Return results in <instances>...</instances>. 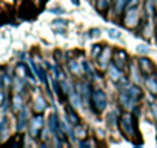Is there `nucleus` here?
<instances>
[{
  "label": "nucleus",
  "mask_w": 157,
  "mask_h": 148,
  "mask_svg": "<svg viewBox=\"0 0 157 148\" xmlns=\"http://www.w3.org/2000/svg\"><path fill=\"white\" fill-rule=\"evenodd\" d=\"M91 102H93V108H94V113L100 114L106 110V105H108V97H106V93L100 88H96L93 93H91Z\"/></svg>",
  "instance_id": "nucleus-1"
},
{
  "label": "nucleus",
  "mask_w": 157,
  "mask_h": 148,
  "mask_svg": "<svg viewBox=\"0 0 157 148\" xmlns=\"http://www.w3.org/2000/svg\"><path fill=\"white\" fill-rule=\"evenodd\" d=\"M134 123H136V122H134V119H132L131 114H123V116L120 117V127H122V131H123V134H125L126 137H129V139H132L134 134L137 133Z\"/></svg>",
  "instance_id": "nucleus-2"
},
{
  "label": "nucleus",
  "mask_w": 157,
  "mask_h": 148,
  "mask_svg": "<svg viewBox=\"0 0 157 148\" xmlns=\"http://www.w3.org/2000/svg\"><path fill=\"white\" fill-rule=\"evenodd\" d=\"M139 23V10L137 6H129L128 13L125 14V25L128 28H134Z\"/></svg>",
  "instance_id": "nucleus-3"
},
{
  "label": "nucleus",
  "mask_w": 157,
  "mask_h": 148,
  "mask_svg": "<svg viewBox=\"0 0 157 148\" xmlns=\"http://www.w3.org/2000/svg\"><path fill=\"white\" fill-rule=\"evenodd\" d=\"M42 128H43V117H42V114H37L36 117H33V120H31V123H29L31 136H33V137H39Z\"/></svg>",
  "instance_id": "nucleus-4"
},
{
  "label": "nucleus",
  "mask_w": 157,
  "mask_h": 148,
  "mask_svg": "<svg viewBox=\"0 0 157 148\" xmlns=\"http://www.w3.org/2000/svg\"><path fill=\"white\" fill-rule=\"evenodd\" d=\"M139 65H140L142 72H143V74H146V76H149V74H152V72H154V65H152V62H151L149 59H140Z\"/></svg>",
  "instance_id": "nucleus-5"
},
{
  "label": "nucleus",
  "mask_w": 157,
  "mask_h": 148,
  "mask_svg": "<svg viewBox=\"0 0 157 148\" xmlns=\"http://www.w3.org/2000/svg\"><path fill=\"white\" fill-rule=\"evenodd\" d=\"M155 13V0H146L145 2V16L148 19H152Z\"/></svg>",
  "instance_id": "nucleus-6"
},
{
  "label": "nucleus",
  "mask_w": 157,
  "mask_h": 148,
  "mask_svg": "<svg viewBox=\"0 0 157 148\" xmlns=\"http://www.w3.org/2000/svg\"><path fill=\"white\" fill-rule=\"evenodd\" d=\"M146 87H148V90H149L152 94H157V77L149 74V76L146 77Z\"/></svg>",
  "instance_id": "nucleus-7"
},
{
  "label": "nucleus",
  "mask_w": 157,
  "mask_h": 148,
  "mask_svg": "<svg viewBox=\"0 0 157 148\" xmlns=\"http://www.w3.org/2000/svg\"><path fill=\"white\" fill-rule=\"evenodd\" d=\"M49 128H51V131L56 133V134L60 131V127H59V123H57V114H51V116H49Z\"/></svg>",
  "instance_id": "nucleus-8"
},
{
  "label": "nucleus",
  "mask_w": 157,
  "mask_h": 148,
  "mask_svg": "<svg viewBox=\"0 0 157 148\" xmlns=\"http://www.w3.org/2000/svg\"><path fill=\"white\" fill-rule=\"evenodd\" d=\"M128 2H129V0H116V6H114L116 14H120L125 10V6L128 5Z\"/></svg>",
  "instance_id": "nucleus-9"
},
{
  "label": "nucleus",
  "mask_w": 157,
  "mask_h": 148,
  "mask_svg": "<svg viewBox=\"0 0 157 148\" xmlns=\"http://www.w3.org/2000/svg\"><path fill=\"white\" fill-rule=\"evenodd\" d=\"M26 117H28V113H26V110H22V114H20V117H19V125H17V130L20 131V130H23L25 128V122H26Z\"/></svg>",
  "instance_id": "nucleus-10"
},
{
  "label": "nucleus",
  "mask_w": 157,
  "mask_h": 148,
  "mask_svg": "<svg viewBox=\"0 0 157 148\" xmlns=\"http://www.w3.org/2000/svg\"><path fill=\"white\" fill-rule=\"evenodd\" d=\"M45 108H46V102H45L42 97H37V99H36V107H34V110H36L37 113H42Z\"/></svg>",
  "instance_id": "nucleus-11"
},
{
  "label": "nucleus",
  "mask_w": 157,
  "mask_h": 148,
  "mask_svg": "<svg viewBox=\"0 0 157 148\" xmlns=\"http://www.w3.org/2000/svg\"><path fill=\"white\" fill-rule=\"evenodd\" d=\"M109 2H111V0H97V2H96V6H97V10L99 11H106L108 10V6H109Z\"/></svg>",
  "instance_id": "nucleus-12"
},
{
  "label": "nucleus",
  "mask_w": 157,
  "mask_h": 148,
  "mask_svg": "<svg viewBox=\"0 0 157 148\" xmlns=\"http://www.w3.org/2000/svg\"><path fill=\"white\" fill-rule=\"evenodd\" d=\"M69 120H72V122H74L75 125H78V122H80V120H78V117L75 116V113H74L72 110L69 111Z\"/></svg>",
  "instance_id": "nucleus-13"
},
{
  "label": "nucleus",
  "mask_w": 157,
  "mask_h": 148,
  "mask_svg": "<svg viewBox=\"0 0 157 148\" xmlns=\"http://www.w3.org/2000/svg\"><path fill=\"white\" fill-rule=\"evenodd\" d=\"M93 49H94V51H93V56H97V57H99L100 53H102V51H100V46H94Z\"/></svg>",
  "instance_id": "nucleus-14"
},
{
  "label": "nucleus",
  "mask_w": 157,
  "mask_h": 148,
  "mask_svg": "<svg viewBox=\"0 0 157 148\" xmlns=\"http://www.w3.org/2000/svg\"><path fill=\"white\" fill-rule=\"evenodd\" d=\"M3 102V93H2V90H0V103Z\"/></svg>",
  "instance_id": "nucleus-15"
}]
</instances>
